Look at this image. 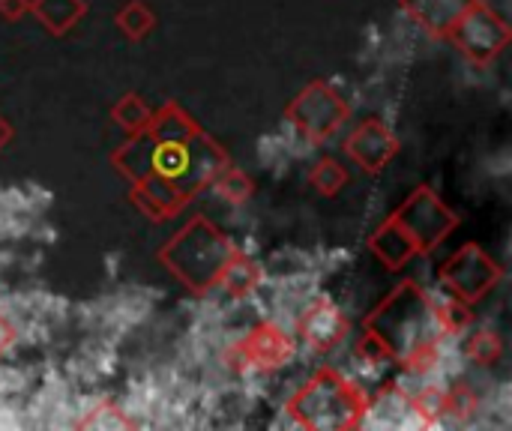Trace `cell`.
<instances>
[{
	"instance_id": "cell-1",
	"label": "cell",
	"mask_w": 512,
	"mask_h": 431,
	"mask_svg": "<svg viewBox=\"0 0 512 431\" xmlns=\"http://www.w3.org/2000/svg\"><path fill=\"white\" fill-rule=\"evenodd\" d=\"M300 321H303V336L309 348H330L342 339V330H345V318L330 300L312 303Z\"/></svg>"
},
{
	"instance_id": "cell-2",
	"label": "cell",
	"mask_w": 512,
	"mask_h": 431,
	"mask_svg": "<svg viewBox=\"0 0 512 431\" xmlns=\"http://www.w3.org/2000/svg\"><path fill=\"white\" fill-rule=\"evenodd\" d=\"M120 261H123V255H120V252H108V255L102 258V264L108 267V276H111V279L120 273Z\"/></svg>"
}]
</instances>
